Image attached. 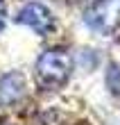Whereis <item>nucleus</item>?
Masks as SVG:
<instances>
[{
  "label": "nucleus",
  "mask_w": 120,
  "mask_h": 125,
  "mask_svg": "<svg viewBox=\"0 0 120 125\" xmlns=\"http://www.w3.org/2000/svg\"><path fill=\"white\" fill-rule=\"evenodd\" d=\"M16 21L20 25L29 27V30L39 32V34H48L52 27H55V16H52V11L46 5L36 2V0L25 2L23 7H20V11L16 14Z\"/></svg>",
  "instance_id": "3"
},
{
  "label": "nucleus",
  "mask_w": 120,
  "mask_h": 125,
  "mask_svg": "<svg viewBox=\"0 0 120 125\" xmlns=\"http://www.w3.org/2000/svg\"><path fill=\"white\" fill-rule=\"evenodd\" d=\"M84 23L97 34H111L120 25V0H91L84 9Z\"/></svg>",
  "instance_id": "2"
},
{
  "label": "nucleus",
  "mask_w": 120,
  "mask_h": 125,
  "mask_svg": "<svg viewBox=\"0 0 120 125\" xmlns=\"http://www.w3.org/2000/svg\"><path fill=\"white\" fill-rule=\"evenodd\" d=\"M25 93V75L20 71H9L0 77V107L14 105Z\"/></svg>",
  "instance_id": "4"
},
{
  "label": "nucleus",
  "mask_w": 120,
  "mask_h": 125,
  "mask_svg": "<svg viewBox=\"0 0 120 125\" xmlns=\"http://www.w3.org/2000/svg\"><path fill=\"white\" fill-rule=\"evenodd\" d=\"M36 80L41 86L46 89H59L68 82L70 71H73V59L66 50L52 48V50H43L36 59Z\"/></svg>",
  "instance_id": "1"
},
{
  "label": "nucleus",
  "mask_w": 120,
  "mask_h": 125,
  "mask_svg": "<svg viewBox=\"0 0 120 125\" xmlns=\"http://www.w3.org/2000/svg\"><path fill=\"white\" fill-rule=\"evenodd\" d=\"M5 16H7V7H5V0H0V30L5 25Z\"/></svg>",
  "instance_id": "5"
}]
</instances>
